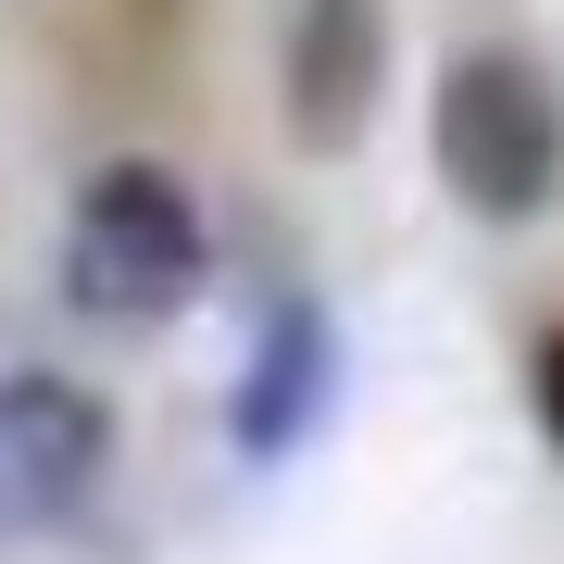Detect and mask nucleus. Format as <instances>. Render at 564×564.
Segmentation results:
<instances>
[{
  "label": "nucleus",
  "mask_w": 564,
  "mask_h": 564,
  "mask_svg": "<svg viewBox=\"0 0 564 564\" xmlns=\"http://www.w3.org/2000/svg\"><path fill=\"white\" fill-rule=\"evenodd\" d=\"M426 151H440V188L489 226L552 214L564 188V88L540 76V51L489 39L440 63V101H426Z\"/></svg>",
  "instance_id": "1"
},
{
  "label": "nucleus",
  "mask_w": 564,
  "mask_h": 564,
  "mask_svg": "<svg viewBox=\"0 0 564 564\" xmlns=\"http://www.w3.org/2000/svg\"><path fill=\"white\" fill-rule=\"evenodd\" d=\"M202 202L163 163H101L63 214V302L88 326H163L202 302Z\"/></svg>",
  "instance_id": "2"
},
{
  "label": "nucleus",
  "mask_w": 564,
  "mask_h": 564,
  "mask_svg": "<svg viewBox=\"0 0 564 564\" xmlns=\"http://www.w3.org/2000/svg\"><path fill=\"white\" fill-rule=\"evenodd\" d=\"M113 477V402L88 377H0V540L88 514Z\"/></svg>",
  "instance_id": "3"
},
{
  "label": "nucleus",
  "mask_w": 564,
  "mask_h": 564,
  "mask_svg": "<svg viewBox=\"0 0 564 564\" xmlns=\"http://www.w3.org/2000/svg\"><path fill=\"white\" fill-rule=\"evenodd\" d=\"M377 88H389V0H302L289 13V51H276V113L314 163H339L364 126H377Z\"/></svg>",
  "instance_id": "4"
},
{
  "label": "nucleus",
  "mask_w": 564,
  "mask_h": 564,
  "mask_svg": "<svg viewBox=\"0 0 564 564\" xmlns=\"http://www.w3.org/2000/svg\"><path fill=\"white\" fill-rule=\"evenodd\" d=\"M326 389H339V326H326V302H276L251 326V364H239V402H226V440H239L251 464L302 452Z\"/></svg>",
  "instance_id": "5"
},
{
  "label": "nucleus",
  "mask_w": 564,
  "mask_h": 564,
  "mask_svg": "<svg viewBox=\"0 0 564 564\" xmlns=\"http://www.w3.org/2000/svg\"><path fill=\"white\" fill-rule=\"evenodd\" d=\"M540 426H552V440H564V326H552V339H540Z\"/></svg>",
  "instance_id": "6"
}]
</instances>
